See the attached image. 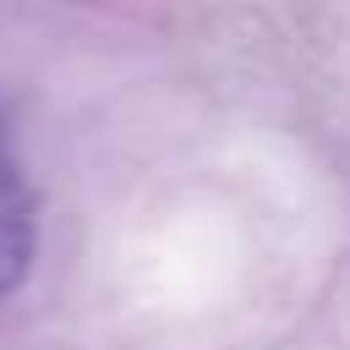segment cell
Here are the masks:
<instances>
[{
  "label": "cell",
  "instance_id": "cell-1",
  "mask_svg": "<svg viewBox=\"0 0 350 350\" xmlns=\"http://www.w3.org/2000/svg\"><path fill=\"white\" fill-rule=\"evenodd\" d=\"M33 262V197L11 164V153L0 148V295H11L22 284Z\"/></svg>",
  "mask_w": 350,
  "mask_h": 350
}]
</instances>
